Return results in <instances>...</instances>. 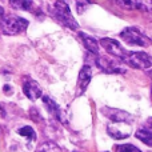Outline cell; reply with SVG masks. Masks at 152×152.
I'll use <instances>...</instances> for the list:
<instances>
[{
    "label": "cell",
    "mask_w": 152,
    "mask_h": 152,
    "mask_svg": "<svg viewBox=\"0 0 152 152\" xmlns=\"http://www.w3.org/2000/svg\"><path fill=\"white\" fill-rule=\"evenodd\" d=\"M50 12H51V15L58 21H60L63 26L68 27V28L74 29V31L79 29L77 21H76L75 18L72 16L71 10H69L68 4H67L66 1H63V0H56V1L51 5Z\"/></svg>",
    "instance_id": "cell-1"
},
{
    "label": "cell",
    "mask_w": 152,
    "mask_h": 152,
    "mask_svg": "<svg viewBox=\"0 0 152 152\" xmlns=\"http://www.w3.org/2000/svg\"><path fill=\"white\" fill-rule=\"evenodd\" d=\"M28 27V20L15 15H5L0 20V29L7 35H18L24 32Z\"/></svg>",
    "instance_id": "cell-2"
},
{
    "label": "cell",
    "mask_w": 152,
    "mask_h": 152,
    "mask_svg": "<svg viewBox=\"0 0 152 152\" xmlns=\"http://www.w3.org/2000/svg\"><path fill=\"white\" fill-rule=\"evenodd\" d=\"M123 61L136 69H148L152 66L151 56L145 52H128Z\"/></svg>",
    "instance_id": "cell-3"
},
{
    "label": "cell",
    "mask_w": 152,
    "mask_h": 152,
    "mask_svg": "<svg viewBox=\"0 0 152 152\" xmlns=\"http://www.w3.org/2000/svg\"><path fill=\"white\" fill-rule=\"evenodd\" d=\"M120 37L131 45H139V47L150 45V39L145 37L143 34H140L136 28H126L124 31H121Z\"/></svg>",
    "instance_id": "cell-4"
},
{
    "label": "cell",
    "mask_w": 152,
    "mask_h": 152,
    "mask_svg": "<svg viewBox=\"0 0 152 152\" xmlns=\"http://www.w3.org/2000/svg\"><path fill=\"white\" fill-rule=\"evenodd\" d=\"M96 64L102 71L107 72V74H124L126 72V67L120 61L115 60V59H108L105 56H99L96 59Z\"/></svg>",
    "instance_id": "cell-5"
},
{
    "label": "cell",
    "mask_w": 152,
    "mask_h": 152,
    "mask_svg": "<svg viewBox=\"0 0 152 152\" xmlns=\"http://www.w3.org/2000/svg\"><path fill=\"white\" fill-rule=\"evenodd\" d=\"M107 132L113 139H126L131 135L132 127L131 123H121V121H113L107 128Z\"/></svg>",
    "instance_id": "cell-6"
},
{
    "label": "cell",
    "mask_w": 152,
    "mask_h": 152,
    "mask_svg": "<svg viewBox=\"0 0 152 152\" xmlns=\"http://www.w3.org/2000/svg\"><path fill=\"white\" fill-rule=\"evenodd\" d=\"M100 44H102V47L104 48L110 55L115 56V58H119L120 60H123V59L128 55V52L121 47L120 43L116 42V40H113V39H108V37L102 39L100 40Z\"/></svg>",
    "instance_id": "cell-7"
},
{
    "label": "cell",
    "mask_w": 152,
    "mask_h": 152,
    "mask_svg": "<svg viewBox=\"0 0 152 152\" xmlns=\"http://www.w3.org/2000/svg\"><path fill=\"white\" fill-rule=\"evenodd\" d=\"M102 112L107 116L108 119H111L112 121H121V123H131L132 116L129 115L126 111H120L116 108H108V107H103Z\"/></svg>",
    "instance_id": "cell-8"
},
{
    "label": "cell",
    "mask_w": 152,
    "mask_h": 152,
    "mask_svg": "<svg viewBox=\"0 0 152 152\" xmlns=\"http://www.w3.org/2000/svg\"><path fill=\"white\" fill-rule=\"evenodd\" d=\"M23 92L29 100H36L42 96V88L34 80L27 79L23 84Z\"/></svg>",
    "instance_id": "cell-9"
},
{
    "label": "cell",
    "mask_w": 152,
    "mask_h": 152,
    "mask_svg": "<svg viewBox=\"0 0 152 152\" xmlns=\"http://www.w3.org/2000/svg\"><path fill=\"white\" fill-rule=\"evenodd\" d=\"M91 77H92V69H91V67H89V66H84L83 68L80 69V72H79V79H77L79 92H80V94H83V92L87 89L89 81H91Z\"/></svg>",
    "instance_id": "cell-10"
},
{
    "label": "cell",
    "mask_w": 152,
    "mask_h": 152,
    "mask_svg": "<svg viewBox=\"0 0 152 152\" xmlns=\"http://www.w3.org/2000/svg\"><path fill=\"white\" fill-rule=\"evenodd\" d=\"M43 102H44V104L47 105L48 112H50L53 118L60 120V121H63V112H61L60 107L56 104V102H53L50 96H43Z\"/></svg>",
    "instance_id": "cell-11"
},
{
    "label": "cell",
    "mask_w": 152,
    "mask_h": 152,
    "mask_svg": "<svg viewBox=\"0 0 152 152\" xmlns=\"http://www.w3.org/2000/svg\"><path fill=\"white\" fill-rule=\"evenodd\" d=\"M80 35V37H81V40H83V44H84V47L87 48V50L89 51V52H92V53H95V55H97L99 53V44H97V42L94 39V37H91V36H87L86 34H79Z\"/></svg>",
    "instance_id": "cell-12"
},
{
    "label": "cell",
    "mask_w": 152,
    "mask_h": 152,
    "mask_svg": "<svg viewBox=\"0 0 152 152\" xmlns=\"http://www.w3.org/2000/svg\"><path fill=\"white\" fill-rule=\"evenodd\" d=\"M136 137L145 143L147 145H152V131L150 127H143L136 132Z\"/></svg>",
    "instance_id": "cell-13"
},
{
    "label": "cell",
    "mask_w": 152,
    "mask_h": 152,
    "mask_svg": "<svg viewBox=\"0 0 152 152\" xmlns=\"http://www.w3.org/2000/svg\"><path fill=\"white\" fill-rule=\"evenodd\" d=\"M10 5L13 10H21V11H29L32 7L31 0H10Z\"/></svg>",
    "instance_id": "cell-14"
},
{
    "label": "cell",
    "mask_w": 152,
    "mask_h": 152,
    "mask_svg": "<svg viewBox=\"0 0 152 152\" xmlns=\"http://www.w3.org/2000/svg\"><path fill=\"white\" fill-rule=\"evenodd\" d=\"M18 134L21 135V136H24V137H28L29 140H35V139H36V134H35L34 128H32V127H29V126L21 127V128L18 131Z\"/></svg>",
    "instance_id": "cell-15"
},
{
    "label": "cell",
    "mask_w": 152,
    "mask_h": 152,
    "mask_svg": "<svg viewBox=\"0 0 152 152\" xmlns=\"http://www.w3.org/2000/svg\"><path fill=\"white\" fill-rule=\"evenodd\" d=\"M135 8L144 12L151 11V0H135Z\"/></svg>",
    "instance_id": "cell-16"
},
{
    "label": "cell",
    "mask_w": 152,
    "mask_h": 152,
    "mask_svg": "<svg viewBox=\"0 0 152 152\" xmlns=\"http://www.w3.org/2000/svg\"><path fill=\"white\" fill-rule=\"evenodd\" d=\"M37 152H61V150L55 143H45V144L42 145V148Z\"/></svg>",
    "instance_id": "cell-17"
},
{
    "label": "cell",
    "mask_w": 152,
    "mask_h": 152,
    "mask_svg": "<svg viewBox=\"0 0 152 152\" xmlns=\"http://www.w3.org/2000/svg\"><path fill=\"white\" fill-rule=\"evenodd\" d=\"M116 152H142V151L132 144H123V145H119Z\"/></svg>",
    "instance_id": "cell-18"
},
{
    "label": "cell",
    "mask_w": 152,
    "mask_h": 152,
    "mask_svg": "<svg viewBox=\"0 0 152 152\" xmlns=\"http://www.w3.org/2000/svg\"><path fill=\"white\" fill-rule=\"evenodd\" d=\"M116 3L126 10H134L135 8V0H116Z\"/></svg>",
    "instance_id": "cell-19"
},
{
    "label": "cell",
    "mask_w": 152,
    "mask_h": 152,
    "mask_svg": "<svg viewBox=\"0 0 152 152\" xmlns=\"http://www.w3.org/2000/svg\"><path fill=\"white\" fill-rule=\"evenodd\" d=\"M0 116H1V118H4V116H5V113H4V110H3L1 107H0Z\"/></svg>",
    "instance_id": "cell-20"
},
{
    "label": "cell",
    "mask_w": 152,
    "mask_h": 152,
    "mask_svg": "<svg viewBox=\"0 0 152 152\" xmlns=\"http://www.w3.org/2000/svg\"><path fill=\"white\" fill-rule=\"evenodd\" d=\"M4 91H7V92L10 91V86H5V87H4Z\"/></svg>",
    "instance_id": "cell-21"
}]
</instances>
